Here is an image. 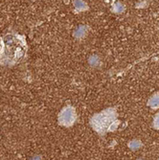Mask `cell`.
<instances>
[{
  "instance_id": "1",
  "label": "cell",
  "mask_w": 159,
  "mask_h": 160,
  "mask_svg": "<svg viewBox=\"0 0 159 160\" xmlns=\"http://www.w3.org/2000/svg\"><path fill=\"white\" fill-rule=\"evenodd\" d=\"M118 122L116 120V113L112 109H107L101 113L96 114L91 120V125L101 134L105 133L110 128H115Z\"/></svg>"
},
{
  "instance_id": "2",
  "label": "cell",
  "mask_w": 159,
  "mask_h": 160,
  "mask_svg": "<svg viewBox=\"0 0 159 160\" xmlns=\"http://www.w3.org/2000/svg\"><path fill=\"white\" fill-rule=\"evenodd\" d=\"M4 53L9 60H17L24 55V47L12 36H8L4 41Z\"/></svg>"
},
{
  "instance_id": "3",
  "label": "cell",
  "mask_w": 159,
  "mask_h": 160,
  "mask_svg": "<svg viewBox=\"0 0 159 160\" xmlns=\"http://www.w3.org/2000/svg\"><path fill=\"white\" fill-rule=\"evenodd\" d=\"M76 120V112L75 109L71 107L65 108L60 114V122L62 125L69 127L73 125Z\"/></svg>"
},
{
  "instance_id": "4",
  "label": "cell",
  "mask_w": 159,
  "mask_h": 160,
  "mask_svg": "<svg viewBox=\"0 0 159 160\" xmlns=\"http://www.w3.org/2000/svg\"><path fill=\"white\" fill-rule=\"evenodd\" d=\"M149 106L152 107V108H159V94L153 95L150 100H149Z\"/></svg>"
},
{
  "instance_id": "5",
  "label": "cell",
  "mask_w": 159,
  "mask_h": 160,
  "mask_svg": "<svg viewBox=\"0 0 159 160\" xmlns=\"http://www.w3.org/2000/svg\"><path fill=\"white\" fill-rule=\"evenodd\" d=\"M75 6L78 10L80 11H82L84 9H86V6H85V3L82 1V0H77L76 3H75Z\"/></svg>"
},
{
  "instance_id": "6",
  "label": "cell",
  "mask_w": 159,
  "mask_h": 160,
  "mask_svg": "<svg viewBox=\"0 0 159 160\" xmlns=\"http://www.w3.org/2000/svg\"><path fill=\"white\" fill-rule=\"evenodd\" d=\"M84 34H85V29L82 28V27H80L78 30H77V32H76V36L77 37H79V35H81L80 37H83Z\"/></svg>"
},
{
  "instance_id": "7",
  "label": "cell",
  "mask_w": 159,
  "mask_h": 160,
  "mask_svg": "<svg viewBox=\"0 0 159 160\" xmlns=\"http://www.w3.org/2000/svg\"><path fill=\"white\" fill-rule=\"evenodd\" d=\"M153 125H154L155 128H158V129H159V113H158V114H156V116L154 117Z\"/></svg>"
},
{
  "instance_id": "8",
  "label": "cell",
  "mask_w": 159,
  "mask_h": 160,
  "mask_svg": "<svg viewBox=\"0 0 159 160\" xmlns=\"http://www.w3.org/2000/svg\"><path fill=\"white\" fill-rule=\"evenodd\" d=\"M133 143H134V144H131V148H132V149L135 150V149H137V148L140 147V143H139V144H136V142H133Z\"/></svg>"
}]
</instances>
